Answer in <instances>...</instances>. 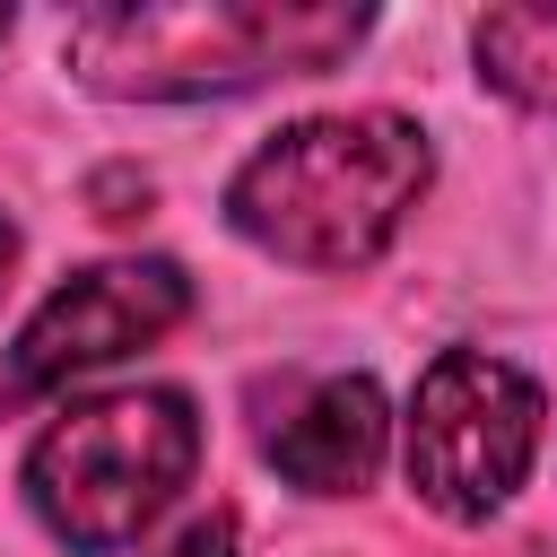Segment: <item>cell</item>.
Masks as SVG:
<instances>
[{"label": "cell", "mask_w": 557, "mask_h": 557, "mask_svg": "<svg viewBox=\"0 0 557 557\" xmlns=\"http://www.w3.org/2000/svg\"><path fill=\"white\" fill-rule=\"evenodd\" d=\"M426 174L435 148L409 113H313L235 165L226 218L296 270H366L418 209Z\"/></svg>", "instance_id": "6da1fadb"}, {"label": "cell", "mask_w": 557, "mask_h": 557, "mask_svg": "<svg viewBox=\"0 0 557 557\" xmlns=\"http://www.w3.org/2000/svg\"><path fill=\"white\" fill-rule=\"evenodd\" d=\"M366 44V9H278V0H157V9H87L61 26L70 70L96 96L183 104L235 96L261 78L331 70Z\"/></svg>", "instance_id": "7a4b0ae2"}, {"label": "cell", "mask_w": 557, "mask_h": 557, "mask_svg": "<svg viewBox=\"0 0 557 557\" xmlns=\"http://www.w3.org/2000/svg\"><path fill=\"white\" fill-rule=\"evenodd\" d=\"M191 461H200V418L183 392L148 383V392L70 400L26 453V505L61 548L113 557L191 487Z\"/></svg>", "instance_id": "3957f363"}, {"label": "cell", "mask_w": 557, "mask_h": 557, "mask_svg": "<svg viewBox=\"0 0 557 557\" xmlns=\"http://www.w3.org/2000/svg\"><path fill=\"white\" fill-rule=\"evenodd\" d=\"M540 453V383L487 348H444L409 392V487L444 522H487Z\"/></svg>", "instance_id": "277c9868"}, {"label": "cell", "mask_w": 557, "mask_h": 557, "mask_svg": "<svg viewBox=\"0 0 557 557\" xmlns=\"http://www.w3.org/2000/svg\"><path fill=\"white\" fill-rule=\"evenodd\" d=\"M183 313H191V278L174 261H96L70 287H52L35 305V322L17 331V348H9V400L78 383V374H96V366L165 339Z\"/></svg>", "instance_id": "5b68a950"}, {"label": "cell", "mask_w": 557, "mask_h": 557, "mask_svg": "<svg viewBox=\"0 0 557 557\" xmlns=\"http://www.w3.org/2000/svg\"><path fill=\"white\" fill-rule=\"evenodd\" d=\"M383 444H392V418H383V392L366 374H331L313 383L278 426H270V470L305 496H357L374 470H383Z\"/></svg>", "instance_id": "8992f818"}, {"label": "cell", "mask_w": 557, "mask_h": 557, "mask_svg": "<svg viewBox=\"0 0 557 557\" xmlns=\"http://www.w3.org/2000/svg\"><path fill=\"white\" fill-rule=\"evenodd\" d=\"M479 78L531 113H557V9H487L470 26Z\"/></svg>", "instance_id": "52a82bcc"}, {"label": "cell", "mask_w": 557, "mask_h": 557, "mask_svg": "<svg viewBox=\"0 0 557 557\" xmlns=\"http://www.w3.org/2000/svg\"><path fill=\"white\" fill-rule=\"evenodd\" d=\"M157 557H235V513H191Z\"/></svg>", "instance_id": "ba28073f"}, {"label": "cell", "mask_w": 557, "mask_h": 557, "mask_svg": "<svg viewBox=\"0 0 557 557\" xmlns=\"http://www.w3.org/2000/svg\"><path fill=\"white\" fill-rule=\"evenodd\" d=\"M9 261H17V226L0 218V287H9Z\"/></svg>", "instance_id": "9c48e42d"}, {"label": "cell", "mask_w": 557, "mask_h": 557, "mask_svg": "<svg viewBox=\"0 0 557 557\" xmlns=\"http://www.w3.org/2000/svg\"><path fill=\"white\" fill-rule=\"evenodd\" d=\"M0 44H9V9H0Z\"/></svg>", "instance_id": "30bf717a"}]
</instances>
